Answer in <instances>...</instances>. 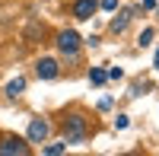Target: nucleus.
<instances>
[{"label": "nucleus", "mask_w": 159, "mask_h": 156, "mask_svg": "<svg viewBox=\"0 0 159 156\" xmlns=\"http://www.w3.org/2000/svg\"><path fill=\"white\" fill-rule=\"evenodd\" d=\"M64 131H67V144H83L86 140V121L80 118V115H70Z\"/></svg>", "instance_id": "obj_1"}, {"label": "nucleus", "mask_w": 159, "mask_h": 156, "mask_svg": "<svg viewBox=\"0 0 159 156\" xmlns=\"http://www.w3.org/2000/svg\"><path fill=\"white\" fill-rule=\"evenodd\" d=\"M13 153L25 156V153H29V144H22L19 137H3V140H0V156H13Z\"/></svg>", "instance_id": "obj_2"}, {"label": "nucleus", "mask_w": 159, "mask_h": 156, "mask_svg": "<svg viewBox=\"0 0 159 156\" xmlns=\"http://www.w3.org/2000/svg\"><path fill=\"white\" fill-rule=\"evenodd\" d=\"M57 48L64 51V54H70V57H73V54H76V48H80V35L70 32V29H67V32H61V35H57Z\"/></svg>", "instance_id": "obj_3"}, {"label": "nucleus", "mask_w": 159, "mask_h": 156, "mask_svg": "<svg viewBox=\"0 0 159 156\" xmlns=\"http://www.w3.org/2000/svg\"><path fill=\"white\" fill-rule=\"evenodd\" d=\"M51 134V127H48V121H42V118H35L32 124H29V140L32 144H38V140H45Z\"/></svg>", "instance_id": "obj_4"}, {"label": "nucleus", "mask_w": 159, "mask_h": 156, "mask_svg": "<svg viewBox=\"0 0 159 156\" xmlns=\"http://www.w3.org/2000/svg\"><path fill=\"white\" fill-rule=\"evenodd\" d=\"M38 76H42V80H54V76H57V64L51 61V57L38 61Z\"/></svg>", "instance_id": "obj_5"}, {"label": "nucleus", "mask_w": 159, "mask_h": 156, "mask_svg": "<svg viewBox=\"0 0 159 156\" xmlns=\"http://www.w3.org/2000/svg\"><path fill=\"white\" fill-rule=\"evenodd\" d=\"M73 13H76V19H89L92 13H96V0H80L73 7Z\"/></svg>", "instance_id": "obj_6"}, {"label": "nucleus", "mask_w": 159, "mask_h": 156, "mask_svg": "<svg viewBox=\"0 0 159 156\" xmlns=\"http://www.w3.org/2000/svg\"><path fill=\"white\" fill-rule=\"evenodd\" d=\"M127 22H130V13L115 16V19H111V32H124V29H127Z\"/></svg>", "instance_id": "obj_7"}, {"label": "nucleus", "mask_w": 159, "mask_h": 156, "mask_svg": "<svg viewBox=\"0 0 159 156\" xmlns=\"http://www.w3.org/2000/svg\"><path fill=\"white\" fill-rule=\"evenodd\" d=\"M22 89H25V80H13V83L7 86V93H10V96H19Z\"/></svg>", "instance_id": "obj_8"}, {"label": "nucleus", "mask_w": 159, "mask_h": 156, "mask_svg": "<svg viewBox=\"0 0 159 156\" xmlns=\"http://www.w3.org/2000/svg\"><path fill=\"white\" fill-rule=\"evenodd\" d=\"M105 76H108V73H102V70H92V73H89V80L99 86V83H105Z\"/></svg>", "instance_id": "obj_9"}, {"label": "nucleus", "mask_w": 159, "mask_h": 156, "mask_svg": "<svg viewBox=\"0 0 159 156\" xmlns=\"http://www.w3.org/2000/svg\"><path fill=\"white\" fill-rule=\"evenodd\" d=\"M150 42H153V29H143L140 32V45H150Z\"/></svg>", "instance_id": "obj_10"}, {"label": "nucleus", "mask_w": 159, "mask_h": 156, "mask_svg": "<svg viewBox=\"0 0 159 156\" xmlns=\"http://www.w3.org/2000/svg\"><path fill=\"white\" fill-rule=\"evenodd\" d=\"M45 153H51V156H57V153H64V144H51Z\"/></svg>", "instance_id": "obj_11"}, {"label": "nucleus", "mask_w": 159, "mask_h": 156, "mask_svg": "<svg viewBox=\"0 0 159 156\" xmlns=\"http://www.w3.org/2000/svg\"><path fill=\"white\" fill-rule=\"evenodd\" d=\"M102 7H105V10H115V7H118V0H102Z\"/></svg>", "instance_id": "obj_12"}, {"label": "nucleus", "mask_w": 159, "mask_h": 156, "mask_svg": "<svg viewBox=\"0 0 159 156\" xmlns=\"http://www.w3.org/2000/svg\"><path fill=\"white\" fill-rule=\"evenodd\" d=\"M156 70H159V51H156Z\"/></svg>", "instance_id": "obj_13"}]
</instances>
